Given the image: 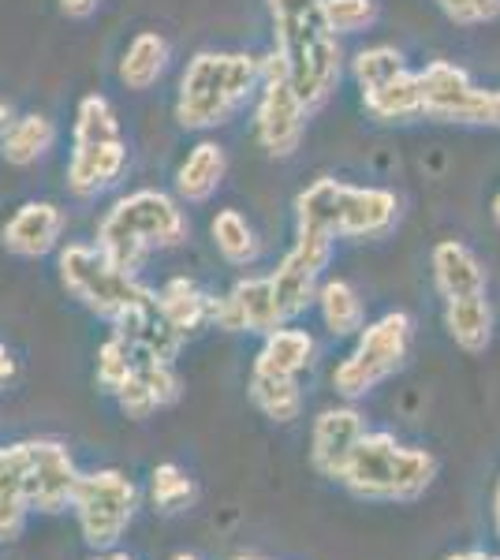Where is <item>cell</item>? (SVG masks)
Segmentation results:
<instances>
[{
	"instance_id": "cell-19",
	"label": "cell",
	"mask_w": 500,
	"mask_h": 560,
	"mask_svg": "<svg viewBox=\"0 0 500 560\" xmlns=\"http://www.w3.org/2000/svg\"><path fill=\"white\" fill-rule=\"evenodd\" d=\"M158 311L179 337H195L198 329L209 325V311H213V295L206 292L198 280L190 277H168L158 288Z\"/></svg>"
},
{
	"instance_id": "cell-30",
	"label": "cell",
	"mask_w": 500,
	"mask_h": 560,
	"mask_svg": "<svg viewBox=\"0 0 500 560\" xmlns=\"http://www.w3.org/2000/svg\"><path fill=\"white\" fill-rule=\"evenodd\" d=\"M407 60L404 52L393 49V45H370V49H359L351 60V75L359 90H370L377 83H385V79H393L396 71H404Z\"/></svg>"
},
{
	"instance_id": "cell-6",
	"label": "cell",
	"mask_w": 500,
	"mask_h": 560,
	"mask_svg": "<svg viewBox=\"0 0 500 560\" xmlns=\"http://www.w3.org/2000/svg\"><path fill=\"white\" fill-rule=\"evenodd\" d=\"M127 168V142L120 131V116L108 97L86 94L75 108L71 128V158H68V191L75 198H97L116 184Z\"/></svg>"
},
{
	"instance_id": "cell-10",
	"label": "cell",
	"mask_w": 500,
	"mask_h": 560,
	"mask_svg": "<svg viewBox=\"0 0 500 560\" xmlns=\"http://www.w3.org/2000/svg\"><path fill=\"white\" fill-rule=\"evenodd\" d=\"M15 467H20V482L26 509L42 512V516H60L71 509V497L79 486V464L71 448L57 438H26L12 445Z\"/></svg>"
},
{
	"instance_id": "cell-8",
	"label": "cell",
	"mask_w": 500,
	"mask_h": 560,
	"mask_svg": "<svg viewBox=\"0 0 500 560\" xmlns=\"http://www.w3.org/2000/svg\"><path fill=\"white\" fill-rule=\"evenodd\" d=\"M142 490L135 486L131 475L120 467H97V471L79 475L75 497H71V516L79 523V535L94 553L116 549L124 535L131 530L139 516Z\"/></svg>"
},
{
	"instance_id": "cell-22",
	"label": "cell",
	"mask_w": 500,
	"mask_h": 560,
	"mask_svg": "<svg viewBox=\"0 0 500 560\" xmlns=\"http://www.w3.org/2000/svg\"><path fill=\"white\" fill-rule=\"evenodd\" d=\"M444 329H449L452 345L467 355H481L493 345V306L486 295H467V300L444 303Z\"/></svg>"
},
{
	"instance_id": "cell-41",
	"label": "cell",
	"mask_w": 500,
	"mask_h": 560,
	"mask_svg": "<svg viewBox=\"0 0 500 560\" xmlns=\"http://www.w3.org/2000/svg\"><path fill=\"white\" fill-rule=\"evenodd\" d=\"M232 560H269V557H261V553H235Z\"/></svg>"
},
{
	"instance_id": "cell-14",
	"label": "cell",
	"mask_w": 500,
	"mask_h": 560,
	"mask_svg": "<svg viewBox=\"0 0 500 560\" xmlns=\"http://www.w3.org/2000/svg\"><path fill=\"white\" fill-rule=\"evenodd\" d=\"M209 325L224 332H258V337L280 329L284 318H280L277 300H272L269 277H243L224 295H213Z\"/></svg>"
},
{
	"instance_id": "cell-11",
	"label": "cell",
	"mask_w": 500,
	"mask_h": 560,
	"mask_svg": "<svg viewBox=\"0 0 500 560\" xmlns=\"http://www.w3.org/2000/svg\"><path fill=\"white\" fill-rule=\"evenodd\" d=\"M422 90V116L444 124H470V128H500V90L478 86L460 65L433 60L418 71Z\"/></svg>"
},
{
	"instance_id": "cell-32",
	"label": "cell",
	"mask_w": 500,
	"mask_h": 560,
	"mask_svg": "<svg viewBox=\"0 0 500 560\" xmlns=\"http://www.w3.org/2000/svg\"><path fill=\"white\" fill-rule=\"evenodd\" d=\"M135 370V351L127 348L124 337H116V332H108L102 340V348H97V363H94V374H97V385L105 388L108 396L120 388L127 377H131Z\"/></svg>"
},
{
	"instance_id": "cell-35",
	"label": "cell",
	"mask_w": 500,
	"mask_h": 560,
	"mask_svg": "<svg viewBox=\"0 0 500 560\" xmlns=\"http://www.w3.org/2000/svg\"><path fill=\"white\" fill-rule=\"evenodd\" d=\"M12 377H15V355H12V348L0 340V388L12 385Z\"/></svg>"
},
{
	"instance_id": "cell-23",
	"label": "cell",
	"mask_w": 500,
	"mask_h": 560,
	"mask_svg": "<svg viewBox=\"0 0 500 560\" xmlns=\"http://www.w3.org/2000/svg\"><path fill=\"white\" fill-rule=\"evenodd\" d=\"M314 355H317V345L311 332L280 325V329L266 332L258 359H254V370H266V374H280V377H299L314 363Z\"/></svg>"
},
{
	"instance_id": "cell-2",
	"label": "cell",
	"mask_w": 500,
	"mask_h": 560,
	"mask_svg": "<svg viewBox=\"0 0 500 560\" xmlns=\"http://www.w3.org/2000/svg\"><path fill=\"white\" fill-rule=\"evenodd\" d=\"M190 236V221L179 210V202L165 191H131L116 198L97 221V240L94 247L113 261L116 269L139 277V269L147 266L153 250H172Z\"/></svg>"
},
{
	"instance_id": "cell-33",
	"label": "cell",
	"mask_w": 500,
	"mask_h": 560,
	"mask_svg": "<svg viewBox=\"0 0 500 560\" xmlns=\"http://www.w3.org/2000/svg\"><path fill=\"white\" fill-rule=\"evenodd\" d=\"M438 8L456 26H486L500 20V0H438Z\"/></svg>"
},
{
	"instance_id": "cell-39",
	"label": "cell",
	"mask_w": 500,
	"mask_h": 560,
	"mask_svg": "<svg viewBox=\"0 0 500 560\" xmlns=\"http://www.w3.org/2000/svg\"><path fill=\"white\" fill-rule=\"evenodd\" d=\"M493 520H497V535H500V482H497V493H493Z\"/></svg>"
},
{
	"instance_id": "cell-36",
	"label": "cell",
	"mask_w": 500,
	"mask_h": 560,
	"mask_svg": "<svg viewBox=\"0 0 500 560\" xmlns=\"http://www.w3.org/2000/svg\"><path fill=\"white\" fill-rule=\"evenodd\" d=\"M444 560H500V557L486 553V549H460V553H449Z\"/></svg>"
},
{
	"instance_id": "cell-13",
	"label": "cell",
	"mask_w": 500,
	"mask_h": 560,
	"mask_svg": "<svg viewBox=\"0 0 500 560\" xmlns=\"http://www.w3.org/2000/svg\"><path fill=\"white\" fill-rule=\"evenodd\" d=\"M333 240H322V236H299L295 232V247L280 258V266L269 273V284H272V300H277V311L280 318L295 322L299 314H306L314 306V295H317V284H322V273L325 266L333 261Z\"/></svg>"
},
{
	"instance_id": "cell-16",
	"label": "cell",
	"mask_w": 500,
	"mask_h": 560,
	"mask_svg": "<svg viewBox=\"0 0 500 560\" xmlns=\"http://www.w3.org/2000/svg\"><path fill=\"white\" fill-rule=\"evenodd\" d=\"M362 433H367V419H362L359 408H351V404L325 408L311 427V467L322 478L336 482Z\"/></svg>"
},
{
	"instance_id": "cell-24",
	"label": "cell",
	"mask_w": 500,
	"mask_h": 560,
	"mask_svg": "<svg viewBox=\"0 0 500 560\" xmlns=\"http://www.w3.org/2000/svg\"><path fill=\"white\" fill-rule=\"evenodd\" d=\"M362 105L367 113L381 124H396V120H411V116H422V90H418V71L404 68L396 71L385 83L362 90Z\"/></svg>"
},
{
	"instance_id": "cell-20",
	"label": "cell",
	"mask_w": 500,
	"mask_h": 560,
	"mask_svg": "<svg viewBox=\"0 0 500 560\" xmlns=\"http://www.w3.org/2000/svg\"><path fill=\"white\" fill-rule=\"evenodd\" d=\"M168 60H172V45H168L165 34L142 31V34H135V38L127 42L120 65H116V75H120V83L127 90L142 94V90L161 83V75L168 71Z\"/></svg>"
},
{
	"instance_id": "cell-31",
	"label": "cell",
	"mask_w": 500,
	"mask_h": 560,
	"mask_svg": "<svg viewBox=\"0 0 500 560\" xmlns=\"http://www.w3.org/2000/svg\"><path fill=\"white\" fill-rule=\"evenodd\" d=\"M322 12H325V23L336 38L344 34H362L377 23L381 8L377 0H322Z\"/></svg>"
},
{
	"instance_id": "cell-21",
	"label": "cell",
	"mask_w": 500,
	"mask_h": 560,
	"mask_svg": "<svg viewBox=\"0 0 500 560\" xmlns=\"http://www.w3.org/2000/svg\"><path fill=\"white\" fill-rule=\"evenodd\" d=\"M60 131L57 124L49 120L45 113H23L8 124V131L0 135V158L8 161L12 168H31L57 147Z\"/></svg>"
},
{
	"instance_id": "cell-42",
	"label": "cell",
	"mask_w": 500,
	"mask_h": 560,
	"mask_svg": "<svg viewBox=\"0 0 500 560\" xmlns=\"http://www.w3.org/2000/svg\"><path fill=\"white\" fill-rule=\"evenodd\" d=\"M493 221L500 224V191H497V198H493Z\"/></svg>"
},
{
	"instance_id": "cell-18",
	"label": "cell",
	"mask_w": 500,
	"mask_h": 560,
	"mask_svg": "<svg viewBox=\"0 0 500 560\" xmlns=\"http://www.w3.org/2000/svg\"><path fill=\"white\" fill-rule=\"evenodd\" d=\"M224 176H229V153L221 142L202 139L198 147L187 150V158L176 168V195L187 206H202L221 191Z\"/></svg>"
},
{
	"instance_id": "cell-7",
	"label": "cell",
	"mask_w": 500,
	"mask_h": 560,
	"mask_svg": "<svg viewBox=\"0 0 500 560\" xmlns=\"http://www.w3.org/2000/svg\"><path fill=\"white\" fill-rule=\"evenodd\" d=\"M57 273L63 292L108 325L120 322L127 311H135V306L153 295V288L142 284L139 277L116 269L94 243H68V247H60Z\"/></svg>"
},
{
	"instance_id": "cell-12",
	"label": "cell",
	"mask_w": 500,
	"mask_h": 560,
	"mask_svg": "<svg viewBox=\"0 0 500 560\" xmlns=\"http://www.w3.org/2000/svg\"><path fill=\"white\" fill-rule=\"evenodd\" d=\"M258 105H254V135H258V147L269 158H292L303 147L306 135V105L299 102V94L288 83L284 68H280L277 52L261 60V83H258Z\"/></svg>"
},
{
	"instance_id": "cell-17",
	"label": "cell",
	"mask_w": 500,
	"mask_h": 560,
	"mask_svg": "<svg viewBox=\"0 0 500 560\" xmlns=\"http://www.w3.org/2000/svg\"><path fill=\"white\" fill-rule=\"evenodd\" d=\"M433 284H438L441 300H467V295H486V266L467 243L460 240H441L433 247Z\"/></svg>"
},
{
	"instance_id": "cell-27",
	"label": "cell",
	"mask_w": 500,
	"mask_h": 560,
	"mask_svg": "<svg viewBox=\"0 0 500 560\" xmlns=\"http://www.w3.org/2000/svg\"><path fill=\"white\" fill-rule=\"evenodd\" d=\"M209 236H213L217 255L229 261V266L247 269L261 255L258 232H254V224L240 210H217L213 221H209Z\"/></svg>"
},
{
	"instance_id": "cell-15",
	"label": "cell",
	"mask_w": 500,
	"mask_h": 560,
	"mask_svg": "<svg viewBox=\"0 0 500 560\" xmlns=\"http://www.w3.org/2000/svg\"><path fill=\"white\" fill-rule=\"evenodd\" d=\"M68 229V213L49 198H31L4 221L0 243L15 258H45L60 247V236Z\"/></svg>"
},
{
	"instance_id": "cell-5",
	"label": "cell",
	"mask_w": 500,
	"mask_h": 560,
	"mask_svg": "<svg viewBox=\"0 0 500 560\" xmlns=\"http://www.w3.org/2000/svg\"><path fill=\"white\" fill-rule=\"evenodd\" d=\"M433 478H438V459L426 448L404 445L388 430H367L336 482L359 501L407 504L430 490Z\"/></svg>"
},
{
	"instance_id": "cell-1",
	"label": "cell",
	"mask_w": 500,
	"mask_h": 560,
	"mask_svg": "<svg viewBox=\"0 0 500 560\" xmlns=\"http://www.w3.org/2000/svg\"><path fill=\"white\" fill-rule=\"evenodd\" d=\"M266 8L277 45L272 52L306 113H317L336 94L344 75L340 38L325 23L322 0H266Z\"/></svg>"
},
{
	"instance_id": "cell-38",
	"label": "cell",
	"mask_w": 500,
	"mask_h": 560,
	"mask_svg": "<svg viewBox=\"0 0 500 560\" xmlns=\"http://www.w3.org/2000/svg\"><path fill=\"white\" fill-rule=\"evenodd\" d=\"M90 560H135V557H131V553H124V549L116 546V549H102V553H94Z\"/></svg>"
},
{
	"instance_id": "cell-29",
	"label": "cell",
	"mask_w": 500,
	"mask_h": 560,
	"mask_svg": "<svg viewBox=\"0 0 500 560\" xmlns=\"http://www.w3.org/2000/svg\"><path fill=\"white\" fill-rule=\"evenodd\" d=\"M198 497V486L179 464H158L150 471V504L165 516H176V512H187Z\"/></svg>"
},
{
	"instance_id": "cell-34",
	"label": "cell",
	"mask_w": 500,
	"mask_h": 560,
	"mask_svg": "<svg viewBox=\"0 0 500 560\" xmlns=\"http://www.w3.org/2000/svg\"><path fill=\"white\" fill-rule=\"evenodd\" d=\"M97 4H102V0H60V12L68 15V20H90V15L97 12Z\"/></svg>"
},
{
	"instance_id": "cell-9",
	"label": "cell",
	"mask_w": 500,
	"mask_h": 560,
	"mask_svg": "<svg viewBox=\"0 0 500 560\" xmlns=\"http://www.w3.org/2000/svg\"><path fill=\"white\" fill-rule=\"evenodd\" d=\"M411 340L415 322L404 311H388L377 322L362 325L351 355L333 370V388L344 400H362L381 382H388L396 370H404L407 355H411Z\"/></svg>"
},
{
	"instance_id": "cell-3",
	"label": "cell",
	"mask_w": 500,
	"mask_h": 560,
	"mask_svg": "<svg viewBox=\"0 0 500 560\" xmlns=\"http://www.w3.org/2000/svg\"><path fill=\"white\" fill-rule=\"evenodd\" d=\"M261 60L251 52H217L202 49L187 60L176 94V124L184 131L224 128L240 105L258 94Z\"/></svg>"
},
{
	"instance_id": "cell-28",
	"label": "cell",
	"mask_w": 500,
	"mask_h": 560,
	"mask_svg": "<svg viewBox=\"0 0 500 560\" xmlns=\"http://www.w3.org/2000/svg\"><path fill=\"white\" fill-rule=\"evenodd\" d=\"M31 509H26L20 467H15L12 445L0 448V541H15L26 530Z\"/></svg>"
},
{
	"instance_id": "cell-4",
	"label": "cell",
	"mask_w": 500,
	"mask_h": 560,
	"mask_svg": "<svg viewBox=\"0 0 500 560\" xmlns=\"http://www.w3.org/2000/svg\"><path fill=\"white\" fill-rule=\"evenodd\" d=\"M399 221V198L385 187H354L322 176L295 195V232L322 240H377Z\"/></svg>"
},
{
	"instance_id": "cell-25",
	"label": "cell",
	"mask_w": 500,
	"mask_h": 560,
	"mask_svg": "<svg viewBox=\"0 0 500 560\" xmlns=\"http://www.w3.org/2000/svg\"><path fill=\"white\" fill-rule=\"evenodd\" d=\"M314 303H317V314H322V325L333 337H359V329L367 325V306H362L351 280H344V277L322 280Z\"/></svg>"
},
{
	"instance_id": "cell-26",
	"label": "cell",
	"mask_w": 500,
	"mask_h": 560,
	"mask_svg": "<svg viewBox=\"0 0 500 560\" xmlns=\"http://www.w3.org/2000/svg\"><path fill=\"white\" fill-rule=\"evenodd\" d=\"M251 404L272 422H295L303 415V385L299 377L266 374V370H251Z\"/></svg>"
},
{
	"instance_id": "cell-40",
	"label": "cell",
	"mask_w": 500,
	"mask_h": 560,
	"mask_svg": "<svg viewBox=\"0 0 500 560\" xmlns=\"http://www.w3.org/2000/svg\"><path fill=\"white\" fill-rule=\"evenodd\" d=\"M168 560H202L198 553H190V549H179V553H172Z\"/></svg>"
},
{
	"instance_id": "cell-37",
	"label": "cell",
	"mask_w": 500,
	"mask_h": 560,
	"mask_svg": "<svg viewBox=\"0 0 500 560\" xmlns=\"http://www.w3.org/2000/svg\"><path fill=\"white\" fill-rule=\"evenodd\" d=\"M15 120V108H12V102H4V97H0V135L8 131V124Z\"/></svg>"
}]
</instances>
